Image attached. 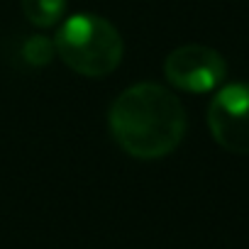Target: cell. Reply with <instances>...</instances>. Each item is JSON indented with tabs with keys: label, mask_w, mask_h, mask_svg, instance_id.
<instances>
[{
	"label": "cell",
	"mask_w": 249,
	"mask_h": 249,
	"mask_svg": "<svg viewBox=\"0 0 249 249\" xmlns=\"http://www.w3.org/2000/svg\"><path fill=\"white\" fill-rule=\"evenodd\" d=\"M110 135L117 147L135 159H164L188 127L181 100L164 86L142 81L124 88L107 112Z\"/></svg>",
	"instance_id": "1"
},
{
	"label": "cell",
	"mask_w": 249,
	"mask_h": 249,
	"mask_svg": "<svg viewBox=\"0 0 249 249\" xmlns=\"http://www.w3.org/2000/svg\"><path fill=\"white\" fill-rule=\"evenodd\" d=\"M54 52L71 71L86 78H103L122 61V37L105 18L78 13L59 27Z\"/></svg>",
	"instance_id": "2"
},
{
	"label": "cell",
	"mask_w": 249,
	"mask_h": 249,
	"mask_svg": "<svg viewBox=\"0 0 249 249\" xmlns=\"http://www.w3.org/2000/svg\"><path fill=\"white\" fill-rule=\"evenodd\" d=\"M213 140L230 154H249V83H230L208 105Z\"/></svg>",
	"instance_id": "3"
},
{
	"label": "cell",
	"mask_w": 249,
	"mask_h": 249,
	"mask_svg": "<svg viewBox=\"0 0 249 249\" xmlns=\"http://www.w3.org/2000/svg\"><path fill=\"white\" fill-rule=\"evenodd\" d=\"M164 73L171 86L186 93H208L227 76V64L220 52L203 44H183L166 56Z\"/></svg>",
	"instance_id": "4"
},
{
	"label": "cell",
	"mask_w": 249,
	"mask_h": 249,
	"mask_svg": "<svg viewBox=\"0 0 249 249\" xmlns=\"http://www.w3.org/2000/svg\"><path fill=\"white\" fill-rule=\"evenodd\" d=\"M66 0H22L25 18L37 27H52L61 20Z\"/></svg>",
	"instance_id": "5"
},
{
	"label": "cell",
	"mask_w": 249,
	"mask_h": 249,
	"mask_svg": "<svg viewBox=\"0 0 249 249\" xmlns=\"http://www.w3.org/2000/svg\"><path fill=\"white\" fill-rule=\"evenodd\" d=\"M54 54V42H49L47 37H30L22 47V56L32 64V66H44L49 64Z\"/></svg>",
	"instance_id": "6"
}]
</instances>
